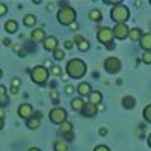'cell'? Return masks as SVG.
Segmentation results:
<instances>
[{
	"label": "cell",
	"mask_w": 151,
	"mask_h": 151,
	"mask_svg": "<svg viewBox=\"0 0 151 151\" xmlns=\"http://www.w3.org/2000/svg\"><path fill=\"white\" fill-rule=\"evenodd\" d=\"M94 151H110V150H109V147H106V145H97V147L94 148Z\"/></svg>",
	"instance_id": "33"
},
{
	"label": "cell",
	"mask_w": 151,
	"mask_h": 151,
	"mask_svg": "<svg viewBox=\"0 0 151 151\" xmlns=\"http://www.w3.org/2000/svg\"><path fill=\"white\" fill-rule=\"evenodd\" d=\"M30 38H32V41H35V42H44V40H45V32L42 30V29H35V30H32V33H30Z\"/></svg>",
	"instance_id": "16"
},
{
	"label": "cell",
	"mask_w": 151,
	"mask_h": 151,
	"mask_svg": "<svg viewBox=\"0 0 151 151\" xmlns=\"http://www.w3.org/2000/svg\"><path fill=\"white\" fill-rule=\"evenodd\" d=\"M83 40H85V38H83V36H80V35H77V36H76V38H74V42H76V44H79V42H80V41H83Z\"/></svg>",
	"instance_id": "37"
},
{
	"label": "cell",
	"mask_w": 151,
	"mask_h": 151,
	"mask_svg": "<svg viewBox=\"0 0 151 151\" xmlns=\"http://www.w3.org/2000/svg\"><path fill=\"white\" fill-rule=\"evenodd\" d=\"M76 11L71 6H62L58 11V21L64 26H71L73 23H76Z\"/></svg>",
	"instance_id": "2"
},
{
	"label": "cell",
	"mask_w": 151,
	"mask_h": 151,
	"mask_svg": "<svg viewBox=\"0 0 151 151\" xmlns=\"http://www.w3.org/2000/svg\"><path fill=\"white\" fill-rule=\"evenodd\" d=\"M139 44H141V47L145 50V52H150V50H151V32L142 35Z\"/></svg>",
	"instance_id": "15"
},
{
	"label": "cell",
	"mask_w": 151,
	"mask_h": 151,
	"mask_svg": "<svg viewBox=\"0 0 151 151\" xmlns=\"http://www.w3.org/2000/svg\"><path fill=\"white\" fill-rule=\"evenodd\" d=\"M142 60L145 64H151V52H144L142 53Z\"/></svg>",
	"instance_id": "29"
},
{
	"label": "cell",
	"mask_w": 151,
	"mask_h": 151,
	"mask_svg": "<svg viewBox=\"0 0 151 151\" xmlns=\"http://www.w3.org/2000/svg\"><path fill=\"white\" fill-rule=\"evenodd\" d=\"M53 148H55V151H68V145L64 141H56Z\"/></svg>",
	"instance_id": "25"
},
{
	"label": "cell",
	"mask_w": 151,
	"mask_h": 151,
	"mask_svg": "<svg viewBox=\"0 0 151 151\" xmlns=\"http://www.w3.org/2000/svg\"><path fill=\"white\" fill-rule=\"evenodd\" d=\"M148 145H150V147H151V134H150V136H148Z\"/></svg>",
	"instance_id": "46"
},
{
	"label": "cell",
	"mask_w": 151,
	"mask_h": 151,
	"mask_svg": "<svg viewBox=\"0 0 151 151\" xmlns=\"http://www.w3.org/2000/svg\"><path fill=\"white\" fill-rule=\"evenodd\" d=\"M150 3H151V0H150Z\"/></svg>",
	"instance_id": "48"
},
{
	"label": "cell",
	"mask_w": 151,
	"mask_h": 151,
	"mask_svg": "<svg viewBox=\"0 0 151 151\" xmlns=\"http://www.w3.org/2000/svg\"><path fill=\"white\" fill-rule=\"evenodd\" d=\"M23 23H24V26L32 27V26H35V23H36V17L33 14H27V15H24Z\"/></svg>",
	"instance_id": "22"
},
{
	"label": "cell",
	"mask_w": 151,
	"mask_h": 151,
	"mask_svg": "<svg viewBox=\"0 0 151 151\" xmlns=\"http://www.w3.org/2000/svg\"><path fill=\"white\" fill-rule=\"evenodd\" d=\"M3 125H5V122H3V118H0V130L3 129Z\"/></svg>",
	"instance_id": "43"
},
{
	"label": "cell",
	"mask_w": 151,
	"mask_h": 151,
	"mask_svg": "<svg viewBox=\"0 0 151 151\" xmlns=\"http://www.w3.org/2000/svg\"><path fill=\"white\" fill-rule=\"evenodd\" d=\"M86 64L79 59V58H74V59H70L68 64H67V74L73 79H82L83 76L86 74Z\"/></svg>",
	"instance_id": "1"
},
{
	"label": "cell",
	"mask_w": 151,
	"mask_h": 151,
	"mask_svg": "<svg viewBox=\"0 0 151 151\" xmlns=\"http://www.w3.org/2000/svg\"><path fill=\"white\" fill-rule=\"evenodd\" d=\"M101 100H103V94L100 92V91H92L91 95H89V103L98 106L100 103H101Z\"/></svg>",
	"instance_id": "17"
},
{
	"label": "cell",
	"mask_w": 151,
	"mask_h": 151,
	"mask_svg": "<svg viewBox=\"0 0 151 151\" xmlns=\"http://www.w3.org/2000/svg\"><path fill=\"white\" fill-rule=\"evenodd\" d=\"M144 118H145V121H148V122H151V104H148L145 109H144Z\"/></svg>",
	"instance_id": "28"
},
{
	"label": "cell",
	"mask_w": 151,
	"mask_h": 151,
	"mask_svg": "<svg viewBox=\"0 0 151 151\" xmlns=\"http://www.w3.org/2000/svg\"><path fill=\"white\" fill-rule=\"evenodd\" d=\"M8 101H9V98H8V95H6V88H5L3 85H0V104L6 106Z\"/></svg>",
	"instance_id": "23"
},
{
	"label": "cell",
	"mask_w": 151,
	"mask_h": 151,
	"mask_svg": "<svg viewBox=\"0 0 151 151\" xmlns=\"http://www.w3.org/2000/svg\"><path fill=\"white\" fill-rule=\"evenodd\" d=\"M11 92H12V94H17V92H18V88H14V86H11Z\"/></svg>",
	"instance_id": "41"
},
{
	"label": "cell",
	"mask_w": 151,
	"mask_h": 151,
	"mask_svg": "<svg viewBox=\"0 0 151 151\" xmlns=\"http://www.w3.org/2000/svg\"><path fill=\"white\" fill-rule=\"evenodd\" d=\"M129 32L130 29L125 26V23H118L113 27V33H115V38H118V40H125L129 36Z\"/></svg>",
	"instance_id": "8"
},
{
	"label": "cell",
	"mask_w": 151,
	"mask_h": 151,
	"mask_svg": "<svg viewBox=\"0 0 151 151\" xmlns=\"http://www.w3.org/2000/svg\"><path fill=\"white\" fill-rule=\"evenodd\" d=\"M48 116H50V121H52V122L60 125L62 122L67 121V110L64 107H55V109L50 110Z\"/></svg>",
	"instance_id": "6"
},
{
	"label": "cell",
	"mask_w": 151,
	"mask_h": 151,
	"mask_svg": "<svg viewBox=\"0 0 151 151\" xmlns=\"http://www.w3.org/2000/svg\"><path fill=\"white\" fill-rule=\"evenodd\" d=\"M76 91L79 92V95H80V97H89V95H91V92H92L91 85L88 83V82H82V83H79V86L76 88Z\"/></svg>",
	"instance_id": "11"
},
{
	"label": "cell",
	"mask_w": 151,
	"mask_h": 151,
	"mask_svg": "<svg viewBox=\"0 0 151 151\" xmlns=\"http://www.w3.org/2000/svg\"><path fill=\"white\" fill-rule=\"evenodd\" d=\"M11 86H14V88H18V86H20V79H18V77L12 79V82H11Z\"/></svg>",
	"instance_id": "35"
},
{
	"label": "cell",
	"mask_w": 151,
	"mask_h": 151,
	"mask_svg": "<svg viewBox=\"0 0 151 151\" xmlns=\"http://www.w3.org/2000/svg\"><path fill=\"white\" fill-rule=\"evenodd\" d=\"M2 74H3V71H2V70H0V77H2Z\"/></svg>",
	"instance_id": "47"
},
{
	"label": "cell",
	"mask_w": 151,
	"mask_h": 151,
	"mask_svg": "<svg viewBox=\"0 0 151 151\" xmlns=\"http://www.w3.org/2000/svg\"><path fill=\"white\" fill-rule=\"evenodd\" d=\"M130 17V11L127 6H124V5H116V6H113L112 11H110V18L115 21L116 24L118 23H125L129 20Z\"/></svg>",
	"instance_id": "3"
},
{
	"label": "cell",
	"mask_w": 151,
	"mask_h": 151,
	"mask_svg": "<svg viewBox=\"0 0 151 151\" xmlns=\"http://www.w3.org/2000/svg\"><path fill=\"white\" fill-rule=\"evenodd\" d=\"M89 18L92 21H101L103 15H101V11H98V9H91L89 12Z\"/></svg>",
	"instance_id": "24"
},
{
	"label": "cell",
	"mask_w": 151,
	"mask_h": 151,
	"mask_svg": "<svg viewBox=\"0 0 151 151\" xmlns=\"http://www.w3.org/2000/svg\"><path fill=\"white\" fill-rule=\"evenodd\" d=\"M77 48L80 50V52H88V50L91 48V44L88 42L86 40H83V41H80V42L77 44Z\"/></svg>",
	"instance_id": "26"
},
{
	"label": "cell",
	"mask_w": 151,
	"mask_h": 151,
	"mask_svg": "<svg viewBox=\"0 0 151 151\" xmlns=\"http://www.w3.org/2000/svg\"><path fill=\"white\" fill-rule=\"evenodd\" d=\"M98 134H100V136H106V134H107V129H104V127L100 129V130H98Z\"/></svg>",
	"instance_id": "36"
},
{
	"label": "cell",
	"mask_w": 151,
	"mask_h": 151,
	"mask_svg": "<svg viewBox=\"0 0 151 151\" xmlns=\"http://www.w3.org/2000/svg\"><path fill=\"white\" fill-rule=\"evenodd\" d=\"M65 92H67L68 95H71L73 92H76V88H74L73 85H67V86H65Z\"/></svg>",
	"instance_id": "31"
},
{
	"label": "cell",
	"mask_w": 151,
	"mask_h": 151,
	"mask_svg": "<svg viewBox=\"0 0 151 151\" xmlns=\"http://www.w3.org/2000/svg\"><path fill=\"white\" fill-rule=\"evenodd\" d=\"M59 132H60V134H62V136L68 137V141H71L70 137L73 136V124H71V122H68V121L62 122V124H60V127H59Z\"/></svg>",
	"instance_id": "12"
},
{
	"label": "cell",
	"mask_w": 151,
	"mask_h": 151,
	"mask_svg": "<svg viewBox=\"0 0 151 151\" xmlns=\"http://www.w3.org/2000/svg\"><path fill=\"white\" fill-rule=\"evenodd\" d=\"M8 12V8H6V5L5 3H0V15H5Z\"/></svg>",
	"instance_id": "34"
},
{
	"label": "cell",
	"mask_w": 151,
	"mask_h": 151,
	"mask_svg": "<svg viewBox=\"0 0 151 151\" xmlns=\"http://www.w3.org/2000/svg\"><path fill=\"white\" fill-rule=\"evenodd\" d=\"M53 58L56 60H62V59L65 58V52H64V50H60V48H56L55 52H53Z\"/></svg>",
	"instance_id": "27"
},
{
	"label": "cell",
	"mask_w": 151,
	"mask_h": 151,
	"mask_svg": "<svg viewBox=\"0 0 151 151\" xmlns=\"http://www.w3.org/2000/svg\"><path fill=\"white\" fill-rule=\"evenodd\" d=\"M3 116H5V110L0 109V118H3Z\"/></svg>",
	"instance_id": "45"
},
{
	"label": "cell",
	"mask_w": 151,
	"mask_h": 151,
	"mask_svg": "<svg viewBox=\"0 0 151 151\" xmlns=\"http://www.w3.org/2000/svg\"><path fill=\"white\" fill-rule=\"evenodd\" d=\"M70 27H71V30H77V27H79V26H77V23H73Z\"/></svg>",
	"instance_id": "40"
},
{
	"label": "cell",
	"mask_w": 151,
	"mask_h": 151,
	"mask_svg": "<svg viewBox=\"0 0 151 151\" xmlns=\"http://www.w3.org/2000/svg\"><path fill=\"white\" fill-rule=\"evenodd\" d=\"M52 74H55V76H59V74H62V70H60V67H58V65H53V67H52Z\"/></svg>",
	"instance_id": "30"
},
{
	"label": "cell",
	"mask_w": 151,
	"mask_h": 151,
	"mask_svg": "<svg viewBox=\"0 0 151 151\" xmlns=\"http://www.w3.org/2000/svg\"><path fill=\"white\" fill-rule=\"evenodd\" d=\"M58 95H59V94H58V91H55V89L50 92V97H52V100H53L55 104H58Z\"/></svg>",
	"instance_id": "32"
},
{
	"label": "cell",
	"mask_w": 151,
	"mask_h": 151,
	"mask_svg": "<svg viewBox=\"0 0 151 151\" xmlns=\"http://www.w3.org/2000/svg\"><path fill=\"white\" fill-rule=\"evenodd\" d=\"M27 151H41V150H40V148H35V147H32V148H29Z\"/></svg>",
	"instance_id": "44"
},
{
	"label": "cell",
	"mask_w": 151,
	"mask_h": 151,
	"mask_svg": "<svg viewBox=\"0 0 151 151\" xmlns=\"http://www.w3.org/2000/svg\"><path fill=\"white\" fill-rule=\"evenodd\" d=\"M30 79L36 85H44L48 79V70L44 65H36L30 71Z\"/></svg>",
	"instance_id": "4"
},
{
	"label": "cell",
	"mask_w": 151,
	"mask_h": 151,
	"mask_svg": "<svg viewBox=\"0 0 151 151\" xmlns=\"http://www.w3.org/2000/svg\"><path fill=\"white\" fill-rule=\"evenodd\" d=\"M18 116L24 118V119H30L33 116V107L29 103H23L18 107Z\"/></svg>",
	"instance_id": "9"
},
{
	"label": "cell",
	"mask_w": 151,
	"mask_h": 151,
	"mask_svg": "<svg viewBox=\"0 0 151 151\" xmlns=\"http://www.w3.org/2000/svg\"><path fill=\"white\" fill-rule=\"evenodd\" d=\"M82 115L86 116V118H92L94 115H97V106L92 104V103H85L83 109H82Z\"/></svg>",
	"instance_id": "10"
},
{
	"label": "cell",
	"mask_w": 151,
	"mask_h": 151,
	"mask_svg": "<svg viewBox=\"0 0 151 151\" xmlns=\"http://www.w3.org/2000/svg\"><path fill=\"white\" fill-rule=\"evenodd\" d=\"M70 104H71L73 110H77V112H82V109H83V106H85V101H83V100H82V97H77V98H73Z\"/></svg>",
	"instance_id": "19"
},
{
	"label": "cell",
	"mask_w": 151,
	"mask_h": 151,
	"mask_svg": "<svg viewBox=\"0 0 151 151\" xmlns=\"http://www.w3.org/2000/svg\"><path fill=\"white\" fill-rule=\"evenodd\" d=\"M65 48H73V41L71 40H67L65 41Z\"/></svg>",
	"instance_id": "38"
},
{
	"label": "cell",
	"mask_w": 151,
	"mask_h": 151,
	"mask_svg": "<svg viewBox=\"0 0 151 151\" xmlns=\"http://www.w3.org/2000/svg\"><path fill=\"white\" fill-rule=\"evenodd\" d=\"M3 44H5V45H9V44H11V40H8V38H5V40H3Z\"/></svg>",
	"instance_id": "42"
},
{
	"label": "cell",
	"mask_w": 151,
	"mask_h": 151,
	"mask_svg": "<svg viewBox=\"0 0 151 151\" xmlns=\"http://www.w3.org/2000/svg\"><path fill=\"white\" fill-rule=\"evenodd\" d=\"M42 45H44V48L47 50V52H55V50L58 48V40L55 36H47L44 40V42H42Z\"/></svg>",
	"instance_id": "13"
},
{
	"label": "cell",
	"mask_w": 151,
	"mask_h": 151,
	"mask_svg": "<svg viewBox=\"0 0 151 151\" xmlns=\"http://www.w3.org/2000/svg\"><path fill=\"white\" fill-rule=\"evenodd\" d=\"M104 70L109 73V74H116V73H119V70H121V60L118 59V58H107L106 60H104Z\"/></svg>",
	"instance_id": "7"
},
{
	"label": "cell",
	"mask_w": 151,
	"mask_h": 151,
	"mask_svg": "<svg viewBox=\"0 0 151 151\" xmlns=\"http://www.w3.org/2000/svg\"><path fill=\"white\" fill-rule=\"evenodd\" d=\"M44 67L48 70V68H52L53 65H52V62H50V60H45V62H44Z\"/></svg>",
	"instance_id": "39"
},
{
	"label": "cell",
	"mask_w": 151,
	"mask_h": 151,
	"mask_svg": "<svg viewBox=\"0 0 151 151\" xmlns=\"http://www.w3.org/2000/svg\"><path fill=\"white\" fill-rule=\"evenodd\" d=\"M5 30H6L8 33H15V32L18 30V23H17L15 20H8V21L5 23Z\"/></svg>",
	"instance_id": "18"
},
{
	"label": "cell",
	"mask_w": 151,
	"mask_h": 151,
	"mask_svg": "<svg viewBox=\"0 0 151 151\" xmlns=\"http://www.w3.org/2000/svg\"><path fill=\"white\" fill-rule=\"evenodd\" d=\"M134 104H136V100H134L133 97L127 95V97H124V98H122V106H124L125 109H133Z\"/></svg>",
	"instance_id": "21"
},
{
	"label": "cell",
	"mask_w": 151,
	"mask_h": 151,
	"mask_svg": "<svg viewBox=\"0 0 151 151\" xmlns=\"http://www.w3.org/2000/svg\"><path fill=\"white\" fill-rule=\"evenodd\" d=\"M27 127L30 130H36V129H40L41 127V115L38 113V115H33L30 119H27Z\"/></svg>",
	"instance_id": "14"
},
{
	"label": "cell",
	"mask_w": 151,
	"mask_h": 151,
	"mask_svg": "<svg viewBox=\"0 0 151 151\" xmlns=\"http://www.w3.org/2000/svg\"><path fill=\"white\" fill-rule=\"evenodd\" d=\"M113 38H115V33H113V29L110 27H101L97 32V40L103 45H109L113 41Z\"/></svg>",
	"instance_id": "5"
},
{
	"label": "cell",
	"mask_w": 151,
	"mask_h": 151,
	"mask_svg": "<svg viewBox=\"0 0 151 151\" xmlns=\"http://www.w3.org/2000/svg\"><path fill=\"white\" fill-rule=\"evenodd\" d=\"M142 32H141V29L139 27H133V29H130V32H129V38L132 41H141V38H142Z\"/></svg>",
	"instance_id": "20"
}]
</instances>
